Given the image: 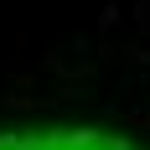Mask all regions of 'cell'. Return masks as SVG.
I'll use <instances>...</instances> for the list:
<instances>
[{"mask_svg": "<svg viewBox=\"0 0 150 150\" xmlns=\"http://www.w3.org/2000/svg\"><path fill=\"white\" fill-rule=\"evenodd\" d=\"M0 150H135L98 129H31V135H0Z\"/></svg>", "mask_w": 150, "mask_h": 150, "instance_id": "obj_1", "label": "cell"}]
</instances>
